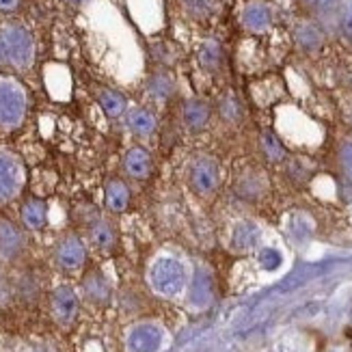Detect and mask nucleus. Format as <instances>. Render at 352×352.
<instances>
[{
    "instance_id": "obj_4",
    "label": "nucleus",
    "mask_w": 352,
    "mask_h": 352,
    "mask_svg": "<svg viewBox=\"0 0 352 352\" xmlns=\"http://www.w3.org/2000/svg\"><path fill=\"white\" fill-rule=\"evenodd\" d=\"M149 279L158 292L162 294H177L184 279H186V272H184V264L173 255H160L154 259V264L149 268Z\"/></svg>"
},
{
    "instance_id": "obj_29",
    "label": "nucleus",
    "mask_w": 352,
    "mask_h": 352,
    "mask_svg": "<svg viewBox=\"0 0 352 352\" xmlns=\"http://www.w3.org/2000/svg\"><path fill=\"white\" fill-rule=\"evenodd\" d=\"M0 63H3V58H0Z\"/></svg>"
},
{
    "instance_id": "obj_21",
    "label": "nucleus",
    "mask_w": 352,
    "mask_h": 352,
    "mask_svg": "<svg viewBox=\"0 0 352 352\" xmlns=\"http://www.w3.org/2000/svg\"><path fill=\"white\" fill-rule=\"evenodd\" d=\"M257 240H259V229L255 227V223L242 221L236 225V229H234V247L236 249H240V251L253 249Z\"/></svg>"
},
{
    "instance_id": "obj_20",
    "label": "nucleus",
    "mask_w": 352,
    "mask_h": 352,
    "mask_svg": "<svg viewBox=\"0 0 352 352\" xmlns=\"http://www.w3.org/2000/svg\"><path fill=\"white\" fill-rule=\"evenodd\" d=\"M197 58H199V65L204 69H219L221 60H223V52H221V43L214 41V39H206L197 50Z\"/></svg>"
},
{
    "instance_id": "obj_12",
    "label": "nucleus",
    "mask_w": 352,
    "mask_h": 352,
    "mask_svg": "<svg viewBox=\"0 0 352 352\" xmlns=\"http://www.w3.org/2000/svg\"><path fill=\"white\" fill-rule=\"evenodd\" d=\"M210 115H212V111H210L208 102H204V100L192 98V100H186L182 106V121L192 132L206 128L210 121Z\"/></svg>"
},
{
    "instance_id": "obj_27",
    "label": "nucleus",
    "mask_w": 352,
    "mask_h": 352,
    "mask_svg": "<svg viewBox=\"0 0 352 352\" xmlns=\"http://www.w3.org/2000/svg\"><path fill=\"white\" fill-rule=\"evenodd\" d=\"M20 9V0H0V13H13Z\"/></svg>"
},
{
    "instance_id": "obj_19",
    "label": "nucleus",
    "mask_w": 352,
    "mask_h": 352,
    "mask_svg": "<svg viewBox=\"0 0 352 352\" xmlns=\"http://www.w3.org/2000/svg\"><path fill=\"white\" fill-rule=\"evenodd\" d=\"M54 314L60 322H69V320L76 316V309H78V302H76V294L69 287H58L54 294Z\"/></svg>"
},
{
    "instance_id": "obj_16",
    "label": "nucleus",
    "mask_w": 352,
    "mask_h": 352,
    "mask_svg": "<svg viewBox=\"0 0 352 352\" xmlns=\"http://www.w3.org/2000/svg\"><path fill=\"white\" fill-rule=\"evenodd\" d=\"M145 91H147V98L149 100L162 104V102L173 98V94H175V82H173V78L166 72H158L154 76H149V80L145 85Z\"/></svg>"
},
{
    "instance_id": "obj_28",
    "label": "nucleus",
    "mask_w": 352,
    "mask_h": 352,
    "mask_svg": "<svg viewBox=\"0 0 352 352\" xmlns=\"http://www.w3.org/2000/svg\"><path fill=\"white\" fill-rule=\"evenodd\" d=\"M69 3H76V5H78V3H85V0H69Z\"/></svg>"
},
{
    "instance_id": "obj_1",
    "label": "nucleus",
    "mask_w": 352,
    "mask_h": 352,
    "mask_svg": "<svg viewBox=\"0 0 352 352\" xmlns=\"http://www.w3.org/2000/svg\"><path fill=\"white\" fill-rule=\"evenodd\" d=\"M37 54L35 37L30 28L18 20H7L0 24V58L15 72H26L33 67Z\"/></svg>"
},
{
    "instance_id": "obj_15",
    "label": "nucleus",
    "mask_w": 352,
    "mask_h": 352,
    "mask_svg": "<svg viewBox=\"0 0 352 352\" xmlns=\"http://www.w3.org/2000/svg\"><path fill=\"white\" fill-rule=\"evenodd\" d=\"M128 346L132 352H156L160 346V331L156 327H136L130 333Z\"/></svg>"
},
{
    "instance_id": "obj_22",
    "label": "nucleus",
    "mask_w": 352,
    "mask_h": 352,
    "mask_svg": "<svg viewBox=\"0 0 352 352\" xmlns=\"http://www.w3.org/2000/svg\"><path fill=\"white\" fill-rule=\"evenodd\" d=\"M91 242L96 244V247L100 251H109L113 244H115V232H113V227L106 223L104 219H96L94 225H91Z\"/></svg>"
},
{
    "instance_id": "obj_2",
    "label": "nucleus",
    "mask_w": 352,
    "mask_h": 352,
    "mask_svg": "<svg viewBox=\"0 0 352 352\" xmlns=\"http://www.w3.org/2000/svg\"><path fill=\"white\" fill-rule=\"evenodd\" d=\"M28 113V91L13 76H0V132H15Z\"/></svg>"
},
{
    "instance_id": "obj_6",
    "label": "nucleus",
    "mask_w": 352,
    "mask_h": 352,
    "mask_svg": "<svg viewBox=\"0 0 352 352\" xmlns=\"http://www.w3.org/2000/svg\"><path fill=\"white\" fill-rule=\"evenodd\" d=\"M274 22V9L266 0H249L240 11V26L253 35H262L270 30Z\"/></svg>"
},
{
    "instance_id": "obj_11",
    "label": "nucleus",
    "mask_w": 352,
    "mask_h": 352,
    "mask_svg": "<svg viewBox=\"0 0 352 352\" xmlns=\"http://www.w3.org/2000/svg\"><path fill=\"white\" fill-rule=\"evenodd\" d=\"M124 171L132 179H145L151 173V156L143 147H130L124 156Z\"/></svg>"
},
{
    "instance_id": "obj_9",
    "label": "nucleus",
    "mask_w": 352,
    "mask_h": 352,
    "mask_svg": "<svg viewBox=\"0 0 352 352\" xmlns=\"http://www.w3.org/2000/svg\"><path fill=\"white\" fill-rule=\"evenodd\" d=\"M24 247V236L20 227L15 225L11 219L0 217V257L3 259H13Z\"/></svg>"
},
{
    "instance_id": "obj_14",
    "label": "nucleus",
    "mask_w": 352,
    "mask_h": 352,
    "mask_svg": "<svg viewBox=\"0 0 352 352\" xmlns=\"http://www.w3.org/2000/svg\"><path fill=\"white\" fill-rule=\"evenodd\" d=\"M104 204L111 212H124L130 204V188L121 179H109L104 186Z\"/></svg>"
},
{
    "instance_id": "obj_5",
    "label": "nucleus",
    "mask_w": 352,
    "mask_h": 352,
    "mask_svg": "<svg viewBox=\"0 0 352 352\" xmlns=\"http://www.w3.org/2000/svg\"><path fill=\"white\" fill-rule=\"evenodd\" d=\"M221 184V166L210 156H197L188 169V186L199 197H210Z\"/></svg>"
},
{
    "instance_id": "obj_3",
    "label": "nucleus",
    "mask_w": 352,
    "mask_h": 352,
    "mask_svg": "<svg viewBox=\"0 0 352 352\" xmlns=\"http://www.w3.org/2000/svg\"><path fill=\"white\" fill-rule=\"evenodd\" d=\"M26 184L24 160L15 151L0 147V206H7L20 197Z\"/></svg>"
},
{
    "instance_id": "obj_10",
    "label": "nucleus",
    "mask_w": 352,
    "mask_h": 352,
    "mask_svg": "<svg viewBox=\"0 0 352 352\" xmlns=\"http://www.w3.org/2000/svg\"><path fill=\"white\" fill-rule=\"evenodd\" d=\"M126 126L134 136H139V139H147V136H151L156 132L158 121H156V115L151 113L149 109L134 106V109H128V113H126Z\"/></svg>"
},
{
    "instance_id": "obj_23",
    "label": "nucleus",
    "mask_w": 352,
    "mask_h": 352,
    "mask_svg": "<svg viewBox=\"0 0 352 352\" xmlns=\"http://www.w3.org/2000/svg\"><path fill=\"white\" fill-rule=\"evenodd\" d=\"M262 149L270 160H283V156H285V149H283L281 141L272 132L262 134Z\"/></svg>"
},
{
    "instance_id": "obj_7",
    "label": "nucleus",
    "mask_w": 352,
    "mask_h": 352,
    "mask_svg": "<svg viewBox=\"0 0 352 352\" xmlns=\"http://www.w3.org/2000/svg\"><path fill=\"white\" fill-rule=\"evenodd\" d=\"M56 262L60 268L65 270H76L85 264V257H87V249H85V242L78 236H65L56 244Z\"/></svg>"
},
{
    "instance_id": "obj_26",
    "label": "nucleus",
    "mask_w": 352,
    "mask_h": 352,
    "mask_svg": "<svg viewBox=\"0 0 352 352\" xmlns=\"http://www.w3.org/2000/svg\"><path fill=\"white\" fill-rule=\"evenodd\" d=\"M340 164H342V171L346 173V177L352 179V139L344 141L340 147Z\"/></svg>"
},
{
    "instance_id": "obj_25",
    "label": "nucleus",
    "mask_w": 352,
    "mask_h": 352,
    "mask_svg": "<svg viewBox=\"0 0 352 352\" xmlns=\"http://www.w3.org/2000/svg\"><path fill=\"white\" fill-rule=\"evenodd\" d=\"M340 28L344 37L352 43V0H342V9H340Z\"/></svg>"
},
{
    "instance_id": "obj_24",
    "label": "nucleus",
    "mask_w": 352,
    "mask_h": 352,
    "mask_svg": "<svg viewBox=\"0 0 352 352\" xmlns=\"http://www.w3.org/2000/svg\"><path fill=\"white\" fill-rule=\"evenodd\" d=\"M219 113H221V117L227 119V121H236V119H240L242 109H240L238 100H236L232 94H227V96H223V100H221V104H219Z\"/></svg>"
},
{
    "instance_id": "obj_13",
    "label": "nucleus",
    "mask_w": 352,
    "mask_h": 352,
    "mask_svg": "<svg viewBox=\"0 0 352 352\" xmlns=\"http://www.w3.org/2000/svg\"><path fill=\"white\" fill-rule=\"evenodd\" d=\"M20 221L30 232H37L48 223V206L41 199H28L20 208Z\"/></svg>"
},
{
    "instance_id": "obj_17",
    "label": "nucleus",
    "mask_w": 352,
    "mask_h": 352,
    "mask_svg": "<svg viewBox=\"0 0 352 352\" xmlns=\"http://www.w3.org/2000/svg\"><path fill=\"white\" fill-rule=\"evenodd\" d=\"M98 102L102 106V111L109 115L111 119L126 117V113H128L126 98L121 96L119 91H115V89H100L98 91Z\"/></svg>"
},
{
    "instance_id": "obj_18",
    "label": "nucleus",
    "mask_w": 352,
    "mask_h": 352,
    "mask_svg": "<svg viewBox=\"0 0 352 352\" xmlns=\"http://www.w3.org/2000/svg\"><path fill=\"white\" fill-rule=\"evenodd\" d=\"M300 3L320 22H335L340 18L342 0H300Z\"/></svg>"
},
{
    "instance_id": "obj_8",
    "label": "nucleus",
    "mask_w": 352,
    "mask_h": 352,
    "mask_svg": "<svg viewBox=\"0 0 352 352\" xmlns=\"http://www.w3.org/2000/svg\"><path fill=\"white\" fill-rule=\"evenodd\" d=\"M294 41L302 52H318L324 45V33L318 26V22L300 20L294 26Z\"/></svg>"
}]
</instances>
